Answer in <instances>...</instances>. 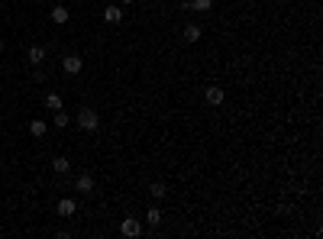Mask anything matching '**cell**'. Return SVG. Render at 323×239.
Masks as SVG:
<instances>
[{"mask_svg":"<svg viewBox=\"0 0 323 239\" xmlns=\"http://www.w3.org/2000/svg\"><path fill=\"white\" fill-rule=\"evenodd\" d=\"M200 36H204V29H200L197 23H188L185 32H181V39H185V42H200Z\"/></svg>","mask_w":323,"mask_h":239,"instance_id":"cell-9","label":"cell"},{"mask_svg":"<svg viewBox=\"0 0 323 239\" xmlns=\"http://www.w3.org/2000/svg\"><path fill=\"white\" fill-rule=\"evenodd\" d=\"M204 100L210 104V107H220V104L226 100V91H223L220 84H210V87H207V91H204Z\"/></svg>","mask_w":323,"mask_h":239,"instance_id":"cell-4","label":"cell"},{"mask_svg":"<svg viewBox=\"0 0 323 239\" xmlns=\"http://www.w3.org/2000/svg\"><path fill=\"white\" fill-rule=\"evenodd\" d=\"M29 136H32V139H42V136H46V120H32V123H29Z\"/></svg>","mask_w":323,"mask_h":239,"instance_id":"cell-14","label":"cell"},{"mask_svg":"<svg viewBox=\"0 0 323 239\" xmlns=\"http://www.w3.org/2000/svg\"><path fill=\"white\" fill-rule=\"evenodd\" d=\"M162 217H165V214H162L159 207H149V214H146V220H149V226H159V223H162Z\"/></svg>","mask_w":323,"mask_h":239,"instance_id":"cell-16","label":"cell"},{"mask_svg":"<svg viewBox=\"0 0 323 239\" xmlns=\"http://www.w3.org/2000/svg\"><path fill=\"white\" fill-rule=\"evenodd\" d=\"M191 10L207 13V10H213V0H191Z\"/></svg>","mask_w":323,"mask_h":239,"instance_id":"cell-17","label":"cell"},{"mask_svg":"<svg viewBox=\"0 0 323 239\" xmlns=\"http://www.w3.org/2000/svg\"><path fill=\"white\" fill-rule=\"evenodd\" d=\"M52 172H55V175H68V172H71V162H68L65 155H55V158H52Z\"/></svg>","mask_w":323,"mask_h":239,"instance_id":"cell-11","label":"cell"},{"mask_svg":"<svg viewBox=\"0 0 323 239\" xmlns=\"http://www.w3.org/2000/svg\"><path fill=\"white\" fill-rule=\"evenodd\" d=\"M26 61H29V65H42V61H46V49H42V46H32L29 52H26Z\"/></svg>","mask_w":323,"mask_h":239,"instance_id":"cell-12","label":"cell"},{"mask_svg":"<svg viewBox=\"0 0 323 239\" xmlns=\"http://www.w3.org/2000/svg\"><path fill=\"white\" fill-rule=\"evenodd\" d=\"M52 120H55V126H58V129H65L68 123H71V117L65 113V107H62V110H55V117H52Z\"/></svg>","mask_w":323,"mask_h":239,"instance_id":"cell-15","label":"cell"},{"mask_svg":"<svg viewBox=\"0 0 323 239\" xmlns=\"http://www.w3.org/2000/svg\"><path fill=\"white\" fill-rule=\"evenodd\" d=\"M136 4V0H120V7H133Z\"/></svg>","mask_w":323,"mask_h":239,"instance_id":"cell-18","label":"cell"},{"mask_svg":"<svg viewBox=\"0 0 323 239\" xmlns=\"http://www.w3.org/2000/svg\"><path fill=\"white\" fill-rule=\"evenodd\" d=\"M81 68H84V58L81 55H65V61H62V72L65 75H81Z\"/></svg>","mask_w":323,"mask_h":239,"instance_id":"cell-5","label":"cell"},{"mask_svg":"<svg viewBox=\"0 0 323 239\" xmlns=\"http://www.w3.org/2000/svg\"><path fill=\"white\" fill-rule=\"evenodd\" d=\"M55 210H58V217H75L78 214V203L71 197H62V200L55 203Z\"/></svg>","mask_w":323,"mask_h":239,"instance_id":"cell-8","label":"cell"},{"mask_svg":"<svg viewBox=\"0 0 323 239\" xmlns=\"http://www.w3.org/2000/svg\"><path fill=\"white\" fill-rule=\"evenodd\" d=\"M49 16H52V23H55V26H65L68 20H71L68 7H62V4H55V7H52V10H49Z\"/></svg>","mask_w":323,"mask_h":239,"instance_id":"cell-6","label":"cell"},{"mask_svg":"<svg viewBox=\"0 0 323 239\" xmlns=\"http://www.w3.org/2000/svg\"><path fill=\"white\" fill-rule=\"evenodd\" d=\"M42 104H46V110H52V113L65 107V104H62V94H55V91H49L46 97H42Z\"/></svg>","mask_w":323,"mask_h":239,"instance_id":"cell-10","label":"cell"},{"mask_svg":"<svg viewBox=\"0 0 323 239\" xmlns=\"http://www.w3.org/2000/svg\"><path fill=\"white\" fill-rule=\"evenodd\" d=\"M149 197H152V200H162V197H168V188H165L162 181H152V184H149Z\"/></svg>","mask_w":323,"mask_h":239,"instance_id":"cell-13","label":"cell"},{"mask_svg":"<svg viewBox=\"0 0 323 239\" xmlns=\"http://www.w3.org/2000/svg\"><path fill=\"white\" fill-rule=\"evenodd\" d=\"M75 191L78 194H84V197H91V194L94 191H97V181H94V175H78V178H75Z\"/></svg>","mask_w":323,"mask_h":239,"instance_id":"cell-2","label":"cell"},{"mask_svg":"<svg viewBox=\"0 0 323 239\" xmlns=\"http://www.w3.org/2000/svg\"><path fill=\"white\" fill-rule=\"evenodd\" d=\"M75 120H78V129H81V132H97L100 129V113L94 107H81Z\"/></svg>","mask_w":323,"mask_h":239,"instance_id":"cell-1","label":"cell"},{"mask_svg":"<svg viewBox=\"0 0 323 239\" xmlns=\"http://www.w3.org/2000/svg\"><path fill=\"white\" fill-rule=\"evenodd\" d=\"M120 233H123L126 239H136V236H142V223H139L136 217H123V223H120Z\"/></svg>","mask_w":323,"mask_h":239,"instance_id":"cell-3","label":"cell"},{"mask_svg":"<svg viewBox=\"0 0 323 239\" xmlns=\"http://www.w3.org/2000/svg\"><path fill=\"white\" fill-rule=\"evenodd\" d=\"M103 20H107L110 26H117L120 20H123V7H120V4H110V7H103Z\"/></svg>","mask_w":323,"mask_h":239,"instance_id":"cell-7","label":"cell"}]
</instances>
